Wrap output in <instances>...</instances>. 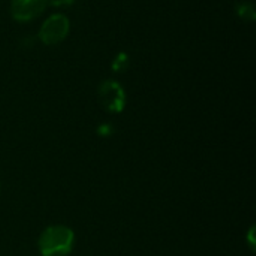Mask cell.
I'll return each instance as SVG.
<instances>
[{
    "mask_svg": "<svg viewBox=\"0 0 256 256\" xmlns=\"http://www.w3.org/2000/svg\"><path fill=\"white\" fill-rule=\"evenodd\" d=\"M68 33H69V20L64 15H52L40 27L39 38L45 45H56L64 40Z\"/></svg>",
    "mask_w": 256,
    "mask_h": 256,
    "instance_id": "3957f363",
    "label": "cell"
},
{
    "mask_svg": "<svg viewBox=\"0 0 256 256\" xmlns=\"http://www.w3.org/2000/svg\"><path fill=\"white\" fill-rule=\"evenodd\" d=\"M74 231L64 225L46 228L39 238V252L42 256H68L74 249Z\"/></svg>",
    "mask_w": 256,
    "mask_h": 256,
    "instance_id": "6da1fadb",
    "label": "cell"
},
{
    "mask_svg": "<svg viewBox=\"0 0 256 256\" xmlns=\"http://www.w3.org/2000/svg\"><path fill=\"white\" fill-rule=\"evenodd\" d=\"M99 100L110 112L118 114L126 106V93L116 81H105L99 87Z\"/></svg>",
    "mask_w": 256,
    "mask_h": 256,
    "instance_id": "7a4b0ae2",
    "label": "cell"
},
{
    "mask_svg": "<svg viewBox=\"0 0 256 256\" xmlns=\"http://www.w3.org/2000/svg\"><path fill=\"white\" fill-rule=\"evenodd\" d=\"M237 12H238V15H240L244 21H254L256 18L255 9H254V4H252V3H242V4L237 8Z\"/></svg>",
    "mask_w": 256,
    "mask_h": 256,
    "instance_id": "5b68a950",
    "label": "cell"
},
{
    "mask_svg": "<svg viewBox=\"0 0 256 256\" xmlns=\"http://www.w3.org/2000/svg\"><path fill=\"white\" fill-rule=\"evenodd\" d=\"M128 66H129V56H128V54H124V52L118 54V56H117V58L112 62V68H114V70H116V72L126 70V69H128Z\"/></svg>",
    "mask_w": 256,
    "mask_h": 256,
    "instance_id": "8992f818",
    "label": "cell"
},
{
    "mask_svg": "<svg viewBox=\"0 0 256 256\" xmlns=\"http://www.w3.org/2000/svg\"><path fill=\"white\" fill-rule=\"evenodd\" d=\"M74 2L75 0H48V3H51L52 6H69Z\"/></svg>",
    "mask_w": 256,
    "mask_h": 256,
    "instance_id": "52a82bcc",
    "label": "cell"
},
{
    "mask_svg": "<svg viewBox=\"0 0 256 256\" xmlns=\"http://www.w3.org/2000/svg\"><path fill=\"white\" fill-rule=\"evenodd\" d=\"M46 6L48 0H12V16L21 22L30 21L39 16Z\"/></svg>",
    "mask_w": 256,
    "mask_h": 256,
    "instance_id": "277c9868",
    "label": "cell"
}]
</instances>
